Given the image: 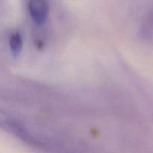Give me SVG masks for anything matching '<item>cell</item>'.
Returning a JSON list of instances; mask_svg holds the SVG:
<instances>
[{"mask_svg":"<svg viewBox=\"0 0 153 153\" xmlns=\"http://www.w3.org/2000/svg\"><path fill=\"white\" fill-rule=\"evenodd\" d=\"M28 10L34 22L41 25L47 19L49 14V4L47 0H29Z\"/></svg>","mask_w":153,"mask_h":153,"instance_id":"6da1fadb","label":"cell"},{"mask_svg":"<svg viewBox=\"0 0 153 153\" xmlns=\"http://www.w3.org/2000/svg\"><path fill=\"white\" fill-rule=\"evenodd\" d=\"M2 127H4V128H5L9 132L14 134L21 140L31 146H40V143H39L38 140L31 136L29 132L25 128H24L22 126L19 125L18 123L13 122V121H5L4 123H2Z\"/></svg>","mask_w":153,"mask_h":153,"instance_id":"7a4b0ae2","label":"cell"},{"mask_svg":"<svg viewBox=\"0 0 153 153\" xmlns=\"http://www.w3.org/2000/svg\"><path fill=\"white\" fill-rule=\"evenodd\" d=\"M22 38L19 32H15L10 35L9 38V46L12 55L14 58L19 56L22 49Z\"/></svg>","mask_w":153,"mask_h":153,"instance_id":"3957f363","label":"cell"}]
</instances>
